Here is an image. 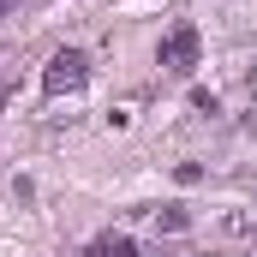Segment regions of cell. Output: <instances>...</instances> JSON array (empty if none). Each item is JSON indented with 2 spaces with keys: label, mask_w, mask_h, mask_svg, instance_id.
<instances>
[{
  "label": "cell",
  "mask_w": 257,
  "mask_h": 257,
  "mask_svg": "<svg viewBox=\"0 0 257 257\" xmlns=\"http://www.w3.org/2000/svg\"><path fill=\"white\" fill-rule=\"evenodd\" d=\"M197 60H203V36H197V24H174V30L156 42V66H162L168 78H192Z\"/></svg>",
  "instance_id": "1"
},
{
  "label": "cell",
  "mask_w": 257,
  "mask_h": 257,
  "mask_svg": "<svg viewBox=\"0 0 257 257\" xmlns=\"http://www.w3.org/2000/svg\"><path fill=\"white\" fill-rule=\"evenodd\" d=\"M84 84H90V54L84 48H60L48 60V72H42V90L48 96H78Z\"/></svg>",
  "instance_id": "2"
},
{
  "label": "cell",
  "mask_w": 257,
  "mask_h": 257,
  "mask_svg": "<svg viewBox=\"0 0 257 257\" xmlns=\"http://www.w3.org/2000/svg\"><path fill=\"white\" fill-rule=\"evenodd\" d=\"M84 257H138V245H132V233H102L84 245Z\"/></svg>",
  "instance_id": "3"
},
{
  "label": "cell",
  "mask_w": 257,
  "mask_h": 257,
  "mask_svg": "<svg viewBox=\"0 0 257 257\" xmlns=\"http://www.w3.org/2000/svg\"><path fill=\"white\" fill-rule=\"evenodd\" d=\"M150 221H156V233H186V227H192V215H186L180 203H168V209H156Z\"/></svg>",
  "instance_id": "4"
},
{
  "label": "cell",
  "mask_w": 257,
  "mask_h": 257,
  "mask_svg": "<svg viewBox=\"0 0 257 257\" xmlns=\"http://www.w3.org/2000/svg\"><path fill=\"white\" fill-rule=\"evenodd\" d=\"M18 6H24V0H0V18H12V12H18Z\"/></svg>",
  "instance_id": "5"
},
{
  "label": "cell",
  "mask_w": 257,
  "mask_h": 257,
  "mask_svg": "<svg viewBox=\"0 0 257 257\" xmlns=\"http://www.w3.org/2000/svg\"><path fill=\"white\" fill-rule=\"evenodd\" d=\"M251 96H257V72H251Z\"/></svg>",
  "instance_id": "6"
}]
</instances>
